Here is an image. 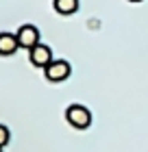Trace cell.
<instances>
[{"label":"cell","mask_w":148,"mask_h":152,"mask_svg":"<svg viewBox=\"0 0 148 152\" xmlns=\"http://www.w3.org/2000/svg\"><path fill=\"white\" fill-rule=\"evenodd\" d=\"M52 7L59 15H72L79 11V0H52Z\"/></svg>","instance_id":"8992f818"},{"label":"cell","mask_w":148,"mask_h":152,"mask_svg":"<svg viewBox=\"0 0 148 152\" xmlns=\"http://www.w3.org/2000/svg\"><path fill=\"white\" fill-rule=\"evenodd\" d=\"M66 120L72 128L76 130H85L91 126V113L89 109H85L83 104H70L66 109Z\"/></svg>","instance_id":"6da1fadb"},{"label":"cell","mask_w":148,"mask_h":152,"mask_svg":"<svg viewBox=\"0 0 148 152\" xmlns=\"http://www.w3.org/2000/svg\"><path fill=\"white\" fill-rule=\"evenodd\" d=\"M29 59H31L33 65L44 67V70L54 61V59H52V50H50L48 46H44V44H37L33 50H29Z\"/></svg>","instance_id":"277c9868"},{"label":"cell","mask_w":148,"mask_h":152,"mask_svg":"<svg viewBox=\"0 0 148 152\" xmlns=\"http://www.w3.org/2000/svg\"><path fill=\"white\" fill-rule=\"evenodd\" d=\"M20 48V41H18V35L13 33H0V57H11Z\"/></svg>","instance_id":"5b68a950"},{"label":"cell","mask_w":148,"mask_h":152,"mask_svg":"<svg viewBox=\"0 0 148 152\" xmlns=\"http://www.w3.org/2000/svg\"><path fill=\"white\" fill-rule=\"evenodd\" d=\"M129 2H142V0H129Z\"/></svg>","instance_id":"ba28073f"},{"label":"cell","mask_w":148,"mask_h":152,"mask_svg":"<svg viewBox=\"0 0 148 152\" xmlns=\"http://www.w3.org/2000/svg\"><path fill=\"white\" fill-rule=\"evenodd\" d=\"M44 74H46V80L61 83V80L70 78V74H72V65H70L66 59H54L52 63L44 70Z\"/></svg>","instance_id":"7a4b0ae2"},{"label":"cell","mask_w":148,"mask_h":152,"mask_svg":"<svg viewBox=\"0 0 148 152\" xmlns=\"http://www.w3.org/2000/svg\"><path fill=\"white\" fill-rule=\"evenodd\" d=\"M15 35H18V41H20V48H26V50H33L39 44V28L33 26V24L20 26V31Z\"/></svg>","instance_id":"3957f363"},{"label":"cell","mask_w":148,"mask_h":152,"mask_svg":"<svg viewBox=\"0 0 148 152\" xmlns=\"http://www.w3.org/2000/svg\"><path fill=\"white\" fill-rule=\"evenodd\" d=\"M9 137H11L9 128H7L4 124H0V148H4L7 143H9Z\"/></svg>","instance_id":"52a82bcc"},{"label":"cell","mask_w":148,"mask_h":152,"mask_svg":"<svg viewBox=\"0 0 148 152\" xmlns=\"http://www.w3.org/2000/svg\"><path fill=\"white\" fill-rule=\"evenodd\" d=\"M0 152H2V148H0Z\"/></svg>","instance_id":"9c48e42d"}]
</instances>
